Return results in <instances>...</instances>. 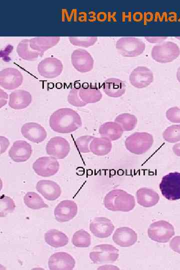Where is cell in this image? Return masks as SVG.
<instances>
[{
	"label": "cell",
	"mask_w": 180,
	"mask_h": 270,
	"mask_svg": "<svg viewBox=\"0 0 180 270\" xmlns=\"http://www.w3.org/2000/svg\"><path fill=\"white\" fill-rule=\"evenodd\" d=\"M49 125L51 129L58 133L72 132L82 126L79 114L70 108H61L54 111L50 116Z\"/></svg>",
	"instance_id": "cell-1"
},
{
	"label": "cell",
	"mask_w": 180,
	"mask_h": 270,
	"mask_svg": "<svg viewBox=\"0 0 180 270\" xmlns=\"http://www.w3.org/2000/svg\"><path fill=\"white\" fill-rule=\"evenodd\" d=\"M104 207L114 212H128L136 206L134 196L121 189H114L106 194L104 199Z\"/></svg>",
	"instance_id": "cell-2"
},
{
	"label": "cell",
	"mask_w": 180,
	"mask_h": 270,
	"mask_svg": "<svg viewBox=\"0 0 180 270\" xmlns=\"http://www.w3.org/2000/svg\"><path fill=\"white\" fill-rule=\"evenodd\" d=\"M154 138L146 132H135L128 136L124 141L126 148L135 154H142L152 146Z\"/></svg>",
	"instance_id": "cell-3"
},
{
	"label": "cell",
	"mask_w": 180,
	"mask_h": 270,
	"mask_svg": "<svg viewBox=\"0 0 180 270\" xmlns=\"http://www.w3.org/2000/svg\"><path fill=\"white\" fill-rule=\"evenodd\" d=\"M162 195L170 200L180 199V172H170L164 176L159 184Z\"/></svg>",
	"instance_id": "cell-4"
},
{
	"label": "cell",
	"mask_w": 180,
	"mask_h": 270,
	"mask_svg": "<svg viewBox=\"0 0 180 270\" xmlns=\"http://www.w3.org/2000/svg\"><path fill=\"white\" fill-rule=\"evenodd\" d=\"M180 54L178 46L174 42H166L154 46L151 56L160 63L170 62L176 60Z\"/></svg>",
	"instance_id": "cell-5"
},
{
	"label": "cell",
	"mask_w": 180,
	"mask_h": 270,
	"mask_svg": "<svg viewBox=\"0 0 180 270\" xmlns=\"http://www.w3.org/2000/svg\"><path fill=\"white\" fill-rule=\"evenodd\" d=\"M89 256L94 264H111L118 258L119 250L112 244H98L93 248Z\"/></svg>",
	"instance_id": "cell-6"
},
{
	"label": "cell",
	"mask_w": 180,
	"mask_h": 270,
	"mask_svg": "<svg viewBox=\"0 0 180 270\" xmlns=\"http://www.w3.org/2000/svg\"><path fill=\"white\" fill-rule=\"evenodd\" d=\"M149 238L159 243H166L174 235V226L169 222L160 220L152 222L148 231Z\"/></svg>",
	"instance_id": "cell-7"
},
{
	"label": "cell",
	"mask_w": 180,
	"mask_h": 270,
	"mask_svg": "<svg viewBox=\"0 0 180 270\" xmlns=\"http://www.w3.org/2000/svg\"><path fill=\"white\" fill-rule=\"evenodd\" d=\"M116 46L122 56L135 57L143 53L146 44L143 41L138 38L124 37L118 40Z\"/></svg>",
	"instance_id": "cell-8"
},
{
	"label": "cell",
	"mask_w": 180,
	"mask_h": 270,
	"mask_svg": "<svg viewBox=\"0 0 180 270\" xmlns=\"http://www.w3.org/2000/svg\"><path fill=\"white\" fill-rule=\"evenodd\" d=\"M32 168L38 176L47 178L54 176L58 172L60 164L54 157L42 156L34 161Z\"/></svg>",
	"instance_id": "cell-9"
},
{
	"label": "cell",
	"mask_w": 180,
	"mask_h": 270,
	"mask_svg": "<svg viewBox=\"0 0 180 270\" xmlns=\"http://www.w3.org/2000/svg\"><path fill=\"white\" fill-rule=\"evenodd\" d=\"M63 68L62 62L54 57L46 58L40 61L38 66L40 75L46 78H54L58 76Z\"/></svg>",
	"instance_id": "cell-10"
},
{
	"label": "cell",
	"mask_w": 180,
	"mask_h": 270,
	"mask_svg": "<svg viewBox=\"0 0 180 270\" xmlns=\"http://www.w3.org/2000/svg\"><path fill=\"white\" fill-rule=\"evenodd\" d=\"M68 142L61 136L51 138L46 144V154L57 160H62L66 157L70 152Z\"/></svg>",
	"instance_id": "cell-11"
},
{
	"label": "cell",
	"mask_w": 180,
	"mask_h": 270,
	"mask_svg": "<svg viewBox=\"0 0 180 270\" xmlns=\"http://www.w3.org/2000/svg\"><path fill=\"white\" fill-rule=\"evenodd\" d=\"M71 61L74 68L82 73L89 72L94 67V61L92 56L84 49L74 50L71 55Z\"/></svg>",
	"instance_id": "cell-12"
},
{
	"label": "cell",
	"mask_w": 180,
	"mask_h": 270,
	"mask_svg": "<svg viewBox=\"0 0 180 270\" xmlns=\"http://www.w3.org/2000/svg\"><path fill=\"white\" fill-rule=\"evenodd\" d=\"M22 74L16 68H8L0 72V85L4 89H16L22 84Z\"/></svg>",
	"instance_id": "cell-13"
},
{
	"label": "cell",
	"mask_w": 180,
	"mask_h": 270,
	"mask_svg": "<svg viewBox=\"0 0 180 270\" xmlns=\"http://www.w3.org/2000/svg\"><path fill=\"white\" fill-rule=\"evenodd\" d=\"M78 210V205L74 201L62 200L54 210L55 219L60 222H68L76 216Z\"/></svg>",
	"instance_id": "cell-14"
},
{
	"label": "cell",
	"mask_w": 180,
	"mask_h": 270,
	"mask_svg": "<svg viewBox=\"0 0 180 270\" xmlns=\"http://www.w3.org/2000/svg\"><path fill=\"white\" fill-rule=\"evenodd\" d=\"M76 265L74 258L66 252H57L52 254L48 260L50 270H72Z\"/></svg>",
	"instance_id": "cell-15"
},
{
	"label": "cell",
	"mask_w": 180,
	"mask_h": 270,
	"mask_svg": "<svg viewBox=\"0 0 180 270\" xmlns=\"http://www.w3.org/2000/svg\"><path fill=\"white\" fill-rule=\"evenodd\" d=\"M130 84L134 87L142 88L148 86L154 80L152 71L146 66H138L130 73L129 77Z\"/></svg>",
	"instance_id": "cell-16"
},
{
	"label": "cell",
	"mask_w": 180,
	"mask_h": 270,
	"mask_svg": "<svg viewBox=\"0 0 180 270\" xmlns=\"http://www.w3.org/2000/svg\"><path fill=\"white\" fill-rule=\"evenodd\" d=\"M114 226L112 222L105 217L94 218L90 224V230L95 236L104 238L109 237L112 233Z\"/></svg>",
	"instance_id": "cell-17"
},
{
	"label": "cell",
	"mask_w": 180,
	"mask_h": 270,
	"mask_svg": "<svg viewBox=\"0 0 180 270\" xmlns=\"http://www.w3.org/2000/svg\"><path fill=\"white\" fill-rule=\"evenodd\" d=\"M20 132L24 138L36 144L44 141L47 136L45 128L40 124L34 122L24 124L21 128Z\"/></svg>",
	"instance_id": "cell-18"
},
{
	"label": "cell",
	"mask_w": 180,
	"mask_h": 270,
	"mask_svg": "<svg viewBox=\"0 0 180 270\" xmlns=\"http://www.w3.org/2000/svg\"><path fill=\"white\" fill-rule=\"evenodd\" d=\"M32 149L31 145L25 140L15 141L8 151L10 158L16 162L27 161L31 156Z\"/></svg>",
	"instance_id": "cell-19"
},
{
	"label": "cell",
	"mask_w": 180,
	"mask_h": 270,
	"mask_svg": "<svg viewBox=\"0 0 180 270\" xmlns=\"http://www.w3.org/2000/svg\"><path fill=\"white\" fill-rule=\"evenodd\" d=\"M36 188L44 198L50 201L56 200L62 194L60 186L56 182L51 180H42L38 181Z\"/></svg>",
	"instance_id": "cell-20"
},
{
	"label": "cell",
	"mask_w": 180,
	"mask_h": 270,
	"mask_svg": "<svg viewBox=\"0 0 180 270\" xmlns=\"http://www.w3.org/2000/svg\"><path fill=\"white\" fill-rule=\"evenodd\" d=\"M138 236L136 232L128 226H122L116 229L112 236V240L121 247H130L136 243Z\"/></svg>",
	"instance_id": "cell-21"
},
{
	"label": "cell",
	"mask_w": 180,
	"mask_h": 270,
	"mask_svg": "<svg viewBox=\"0 0 180 270\" xmlns=\"http://www.w3.org/2000/svg\"><path fill=\"white\" fill-rule=\"evenodd\" d=\"M32 101V96L28 92L17 90L10 94L8 105L13 109L21 110L27 108Z\"/></svg>",
	"instance_id": "cell-22"
},
{
	"label": "cell",
	"mask_w": 180,
	"mask_h": 270,
	"mask_svg": "<svg viewBox=\"0 0 180 270\" xmlns=\"http://www.w3.org/2000/svg\"><path fill=\"white\" fill-rule=\"evenodd\" d=\"M60 36H38L30 39V47L40 53L42 56L48 50L56 45L60 42Z\"/></svg>",
	"instance_id": "cell-23"
},
{
	"label": "cell",
	"mask_w": 180,
	"mask_h": 270,
	"mask_svg": "<svg viewBox=\"0 0 180 270\" xmlns=\"http://www.w3.org/2000/svg\"><path fill=\"white\" fill-rule=\"evenodd\" d=\"M136 201L138 204L144 208H150L156 205L159 200L158 194L154 190L142 188L136 192Z\"/></svg>",
	"instance_id": "cell-24"
},
{
	"label": "cell",
	"mask_w": 180,
	"mask_h": 270,
	"mask_svg": "<svg viewBox=\"0 0 180 270\" xmlns=\"http://www.w3.org/2000/svg\"><path fill=\"white\" fill-rule=\"evenodd\" d=\"M103 90L108 96L119 98L126 92V86L124 82L120 79L109 78L103 83Z\"/></svg>",
	"instance_id": "cell-25"
},
{
	"label": "cell",
	"mask_w": 180,
	"mask_h": 270,
	"mask_svg": "<svg viewBox=\"0 0 180 270\" xmlns=\"http://www.w3.org/2000/svg\"><path fill=\"white\" fill-rule=\"evenodd\" d=\"M78 94L86 104L96 103L102 98V94L98 88L90 84H83L80 87Z\"/></svg>",
	"instance_id": "cell-26"
},
{
	"label": "cell",
	"mask_w": 180,
	"mask_h": 270,
	"mask_svg": "<svg viewBox=\"0 0 180 270\" xmlns=\"http://www.w3.org/2000/svg\"><path fill=\"white\" fill-rule=\"evenodd\" d=\"M98 132L102 137L106 138L110 141H114L122 137L124 130L117 122H108L100 126Z\"/></svg>",
	"instance_id": "cell-27"
},
{
	"label": "cell",
	"mask_w": 180,
	"mask_h": 270,
	"mask_svg": "<svg viewBox=\"0 0 180 270\" xmlns=\"http://www.w3.org/2000/svg\"><path fill=\"white\" fill-rule=\"evenodd\" d=\"M44 238L46 242L54 248L63 247L69 242L68 238L64 233L54 228L48 230Z\"/></svg>",
	"instance_id": "cell-28"
},
{
	"label": "cell",
	"mask_w": 180,
	"mask_h": 270,
	"mask_svg": "<svg viewBox=\"0 0 180 270\" xmlns=\"http://www.w3.org/2000/svg\"><path fill=\"white\" fill-rule=\"evenodd\" d=\"M112 148L111 141L104 137L96 138L90 144V152L98 156H104L110 152Z\"/></svg>",
	"instance_id": "cell-29"
},
{
	"label": "cell",
	"mask_w": 180,
	"mask_h": 270,
	"mask_svg": "<svg viewBox=\"0 0 180 270\" xmlns=\"http://www.w3.org/2000/svg\"><path fill=\"white\" fill-rule=\"evenodd\" d=\"M16 52L22 59L28 61L36 60L38 56H42L40 52L33 50L30 46V40L24 39L17 46Z\"/></svg>",
	"instance_id": "cell-30"
},
{
	"label": "cell",
	"mask_w": 180,
	"mask_h": 270,
	"mask_svg": "<svg viewBox=\"0 0 180 270\" xmlns=\"http://www.w3.org/2000/svg\"><path fill=\"white\" fill-rule=\"evenodd\" d=\"M24 202L27 207L32 210H40L48 207L42 198L33 192H28L25 194L24 196Z\"/></svg>",
	"instance_id": "cell-31"
},
{
	"label": "cell",
	"mask_w": 180,
	"mask_h": 270,
	"mask_svg": "<svg viewBox=\"0 0 180 270\" xmlns=\"http://www.w3.org/2000/svg\"><path fill=\"white\" fill-rule=\"evenodd\" d=\"M114 122L120 124L124 131L128 132L133 130L136 128L138 119L134 114L124 113L118 115Z\"/></svg>",
	"instance_id": "cell-32"
},
{
	"label": "cell",
	"mask_w": 180,
	"mask_h": 270,
	"mask_svg": "<svg viewBox=\"0 0 180 270\" xmlns=\"http://www.w3.org/2000/svg\"><path fill=\"white\" fill-rule=\"evenodd\" d=\"M72 242L76 247L88 248L91 244V236L88 232L81 229L74 234Z\"/></svg>",
	"instance_id": "cell-33"
},
{
	"label": "cell",
	"mask_w": 180,
	"mask_h": 270,
	"mask_svg": "<svg viewBox=\"0 0 180 270\" xmlns=\"http://www.w3.org/2000/svg\"><path fill=\"white\" fill-rule=\"evenodd\" d=\"M164 140L170 143L180 141V124H174L168 127L162 133Z\"/></svg>",
	"instance_id": "cell-34"
},
{
	"label": "cell",
	"mask_w": 180,
	"mask_h": 270,
	"mask_svg": "<svg viewBox=\"0 0 180 270\" xmlns=\"http://www.w3.org/2000/svg\"><path fill=\"white\" fill-rule=\"evenodd\" d=\"M16 208L14 200L7 196L2 194L0 198V216L4 217L14 212Z\"/></svg>",
	"instance_id": "cell-35"
},
{
	"label": "cell",
	"mask_w": 180,
	"mask_h": 270,
	"mask_svg": "<svg viewBox=\"0 0 180 270\" xmlns=\"http://www.w3.org/2000/svg\"><path fill=\"white\" fill-rule=\"evenodd\" d=\"M68 38L72 45L84 48H88L93 46L98 40L96 36H70Z\"/></svg>",
	"instance_id": "cell-36"
},
{
	"label": "cell",
	"mask_w": 180,
	"mask_h": 270,
	"mask_svg": "<svg viewBox=\"0 0 180 270\" xmlns=\"http://www.w3.org/2000/svg\"><path fill=\"white\" fill-rule=\"evenodd\" d=\"M80 87V85L74 86L70 91L67 97L68 103L74 106L82 107L87 104L79 96L78 92Z\"/></svg>",
	"instance_id": "cell-37"
},
{
	"label": "cell",
	"mask_w": 180,
	"mask_h": 270,
	"mask_svg": "<svg viewBox=\"0 0 180 270\" xmlns=\"http://www.w3.org/2000/svg\"><path fill=\"white\" fill-rule=\"evenodd\" d=\"M94 138V136L88 135L78 138L75 140V143L78 150L82 153L90 152V144Z\"/></svg>",
	"instance_id": "cell-38"
},
{
	"label": "cell",
	"mask_w": 180,
	"mask_h": 270,
	"mask_svg": "<svg viewBox=\"0 0 180 270\" xmlns=\"http://www.w3.org/2000/svg\"><path fill=\"white\" fill-rule=\"evenodd\" d=\"M166 118L173 123H180V106L168 108L166 113Z\"/></svg>",
	"instance_id": "cell-39"
},
{
	"label": "cell",
	"mask_w": 180,
	"mask_h": 270,
	"mask_svg": "<svg viewBox=\"0 0 180 270\" xmlns=\"http://www.w3.org/2000/svg\"><path fill=\"white\" fill-rule=\"evenodd\" d=\"M170 248L174 252L180 254V236H176L170 240Z\"/></svg>",
	"instance_id": "cell-40"
},
{
	"label": "cell",
	"mask_w": 180,
	"mask_h": 270,
	"mask_svg": "<svg viewBox=\"0 0 180 270\" xmlns=\"http://www.w3.org/2000/svg\"><path fill=\"white\" fill-rule=\"evenodd\" d=\"M0 154L4 152L10 145L8 140L4 136H0Z\"/></svg>",
	"instance_id": "cell-41"
},
{
	"label": "cell",
	"mask_w": 180,
	"mask_h": 270,
	"mask_svg": "<svg viewBox=\"0 0 180 270\" xmlns=\"http://www.w3.org/2000/svg\"><path fill=\"white\" fill-rule=\"evenodd\" d=\"M8 95L2 88L0 89V107L2 108L7 103Z\"/></svg>",
	"instance_id": "cell-42"
},
{
	"label": "cell",
	"mask_w": 180,
	"mask_h": 270,
	"mask_svg": "<svg viewBox=\"0 0 180 270\" xmlns=\"http://www.w3.org/2000/svg\"><path fill=\"white\" fill-rule=\"evenodd\" d=\"M146 40L151 43H157L166 40L167 37H145Z\"/></svg>",
	"instance_id": "cell-43"
},
{
	"label": "cell",
	"mask_w": 180,
	"mask_h": 270,
	"mask_svg": "<svg viewBox=\"0 0 180 270\" xmlns=\"http://www.w3.org/2000/svg\"><path fill=\"white\" fill-rule=\"evenodd\" d=\"M143 14L142 12H137L133 14V20L135 22H140L142 20Z\"/></svg>",
	"instance_id": "cell-44"
},
{
	"label": "cell",
	"mask_w": 180,
	"mask_h": 270,
	"mask_svg": "<svg viewBox=\"0 0 180 270\" xmlns=\"http://www.w3.org/2000/svg\"><path fill=\"white\" fill-rule=\"evenodd\" d=\"M172 151L176 156H180V142L174 145Z\"/></svg>",
	"instance_id": "cell-45"
},
{
	"label": "cell",
	"mask_w": 180,
	"mask_h": 270,
	"mask_svg": "<svg viewBox=\"0 0 180 270\" xmlns=\"http://www.w3.org/2000/svg\"><path fill=\"white\" fill-rule=\"evenodd\" d=\"M176 78L178 82L180 83V66L178 67L177 70Z\"/></svg>",
	"instance_id": "cell-46"
}]
</instances>
